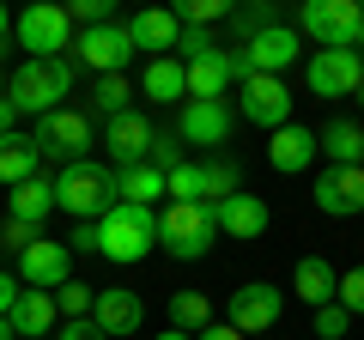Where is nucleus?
I'll use <instances>...</instances> for the list:
<instances>
[{
  "instance_id": "72a5a7b5",
  "label": "nucleus",
  "mask_w": 364,
  "mask_h": 340,
  "mask_svg": "<svg viewBox=\"0 0 364 340\" xmlns=\"http://www.w3.org/2000/svg\"><path fill=\"white\" fill-rule=\"evenodd\" d=\"M146 164H158V170L170 176V170L182 164V134H176V128H158V134H152V158H146Z\"/></svg>"
},
{
  "instance_id": "473e14b6",
  "label": "nucleus",
  "mask_w": 364,
  "mask_h": 340,
  "mask_svg": "<svg viewBox=\"0 0 364 340\" xmlns=\"http://www.w3.org/2000/svg\"><path fill=\"white\" fill-rule=\"evenodd\" d=\"M176 18H182V25H200V31H207L213 18H231V0H182Z\"/></svg>"
},
{
  "instance_id": "1a4fd4ad",
  "label": "nucleus",
  "mask_w": 364,
  "mask_h": 340,
  "mask_svg": "<svg viewBox=\"0 0 364 340\" xmlns=\"http://www.w3.org/2000/svg\"><path fill=\"white\" fill-rule=\"evenodd\" d=\"M237 55H243L249 73H273V79H286V67L304 55V37H298V25L273 18V25H267V31H255V37H249Z\"/></svg>"
},
{
  "instance_id": "dca6fc26",
  "label": "nucleus",
  "mask_w": 364,
  "mask_h": 340,
  "mask_svg": "<svg viewBox=\"0 0 364 340\" xmlns=\"http://www.w3.org/2000/svg\"><path fill=\"white\" fill-rule=\"evenodd\" d=\"M152 122L140 116V110H128V116H116L104 128V146H109V158H116V170H134V164H146L152 158Z\"/></svg>"
},
{
  "instance_id": "f257e3e1",
  "label": "nucleus",
  "mask_w": 364,
  "mask_h": 340,
  "mask_svg": "<svg viewBox=\"0 0 364 340\" xmlns=\"http://www.w3.org/2000/svg\"><path fill=\"white\" fill-rule=\"evenodd\" d=\"M116 207V170L97 158H79L55 176V213H73V225H97Z\"/></svg>"
},
{
  "instance_id": "b1692460",
  "label": "nucleus",
  "mask_w": 364,
  "mask_h": 340,
  "mask_svg": "<svg viewBox=\"0 0 364 340\" xmlns=\"http://www.w3.org/2000/svg\"><path fill=\"white\" fill-rule=\"evenodd\" d=\"M140 92L152 97V104H182V97H188V67H182L176 55H158V61H146Z\"/></svg>"
},
{
  "instance_id": "a878e982",
  "label": "nucleus",
  "mask_w": 364,
  "mask_h": 340,
  "mask_svg": "<svg viewBox=\"0 0 364 340\" xmlns=\"http://www.w3.org/2000/svg\"><path fill=\"white\" fill-rule=\"evenodd\" d=\"M37 164H43V152H37L31 134H6V140H0V183L6 188H18L25 176H37Z\"/></svg>"
},
{
  "instance_id": "de8ad7c7",
  "label": "nucleus",
  "mask_w": 364,
  "mask_h": 340,
  "mask_svg": "<svg viewBox=\"0 0 364 340\" xmlns=\"http://www.w3.org/2000/svg\"><path fill=\"white\" fill-rule=\"evenodd\" d=\"M0 340H13V322H6V316H0Z\"/></svg>"
},
{
  "instance_id": "a211bd4d",
  "label": "nucleus",
  "mask_w": 364,
  "mask_h": 340,
  "mask_svg": "<svg viewBox=\"0 0 364 340\" xmlns=\"http://www.w3.org/2000/svg\"><path fill=\"white\" fill-rule=\"evenodd\" d=\"M176 134H182L188 146H225V140H231V110H225V97H219V104H200V97H188V104H182Z\"/></svg>"
},
{
  "instance_id": "412c9836",
  "label": "nucleus",
  "mask_w": 364,
  "mask_h": 340,
  "mask_svg": "<svg viewBox=\"0 0 364 340\" xmlns=\"http://www.w3.org/2000/svg\"><path fill=\"white\" fill-rule=\"evenodd\" d=\"M128 37H134V49H152V61H158V55L176 49L182 18L170 13V6H146V13H134V18H128Z\"/></svg>"
},
{
  "instance_id": "a19ab883",
  "label": "nucleus",
  "mask_w": 364,
  "mask_h": 340,
  "mask_svg": "<svg viewBox=\"0 0 364 340\" xmlns=\"http://www.w3.org/2000/svg\"><path fill=\"white\" fill-rule=\"evenodd\" d=\"M61 340H109V334H104V328H97V322L85 316V322H61Z\"/></svg>"
},
{
  "instance_id": "f03ea898",
  "label": "nucleus",
  "mask_w": 364,
  "mask_h": 340,
  "mask_svg": "<svg viewBox=\"0 0 364 340\" xmlns=\"http://www.w3.org/2000/svg\"><path fill=\"white\" fill-rule=\"evenodd\" d=\"M73 73L79 67L67 61H18L13 73H6V104L18 110V116H49V110H61V97L73 92Z\"/></svg>"
},
{
  "instance_id": "393cba45",
  "label": "nucleus",
  "mask_w": 364,
  "mask_h": 340,
  "mask_svg": "<svg viewBox=\"0 0 364 340\" xmlns=\"http://www.w3.org/2000/svg\"><path fill=\"white\" fill-rule=\"evenodd\" d=\"M316 146L328 152V164H364V122H346V116L322 122L316 128Z\"/></svg>"
},
{
  "instance_id": "ddd939ff",
  "label": "nucleus",
  "mask_w": 364,
  "mask_h": 340,
  "mask_svg": "<svg viewBox=\"0 0 364 340\" xmlns=\"http://www.w3.org/2000/svg\"><path fill=\"white\" fill-rule=\"evenodd\" d=\"M243 122H255V128H286L291 122V92H286V79H273V73H249L243 85Z\"/></svg>"
},
{
  "instance_id": "79ce46f5",
  "label": "nucleus",
  "mask_w": 364,
  "mask_h": 340,
  "mask_svg": "<svg viewBox=\"0 0 364 340\" xmlns=\"http://www.w3.org/2000/svg\"><path fill=\"white\" fill-rule=\"evenodd\" d=\"M18 292H25V286H18V274H0V316L18 304Z\"/></svg>"
},
{
  "instance_id": "37998d69",
  "label": "nucleus",
  "mask_w": 364,
  "mask_h": 340,
  "mask_svg": "<svg viewBox=\"0 0 364 340\" xmlns=\"http://www.w3.org/2000/svg\"><path fill=\"white\" fill-rule=\"evenodd\" d=\"M195 340H243V334H237V328H231V322H213V328H207V334H195Z\"/></svg>"
},
{
  "instance_id": "f704fd0d",
  "label": "nucleus",
  "mask_w": 364,
  "mask_h": 340,
  "mask_svg": "<svg viewBox=\"0 0 364 340\" xmlns=\"http://www.w3.org/2000/svg\"><path fill=\"white\" fill-rule=\"evenodd\" d=\"M176 61H200V55H213V49H225L219 37H213V31H200V25H182V37H176Z\"/></svg>"
},
{
  "instance_id": "58836bf2",
  "label": "nucleus",
  "mask_w": 364,
  "mask_h": 340,
  "mask_svg": "<svg viewBox=\"0 0 364 340\" xmlns=\"http://www.w3.org/2000/svg\"><path fill=\"white\" fill-rule=\"evenodd\" d=\"M67 18H73V25H109V0H73V6H67Z\"/></svg>"
},
{
  "instance_id": "a18cd8bd",
  "label": "nucleus",
  "mask_w": 364,
  "mask_h": 340,
  "mask_svg": "<svg viewBox=\"0 0 364 340\" xmlns=\"http://www.w3.org/2000/svg\"><path fill=\"white\" fill-rule=\"evenodd\" d=\"M6 37H13V13L0 6V49H6Z\"/></svg>"
},
{
  "instance_id": "2f4dec72",
  "label": "nucleus",
  "mask_w": 364,
  "mask_h": 340,
  "mask_svg": "<svg viewBox=\"0 0 364 340\" xmlns=\"http://www.w3.org/2000/svg\"><path fill=\"white\" fill-rule=\"evenodd\" d=\"M164 195L170 201H207V170H200V164H176L164 176Z\"/></svg>"
},
{
  "instance_id": "4468645a",
  "label": "nucleus",
  "mask_w": 364,
  "mask_h": 340,
  "mask_svg": "<svg viewBox=\"0 0 364 340\" xmlns=\"http://www.w3.org/2000/svg\"><path fill=\"white\" fill-rule=\"evenodd\" d=\"M316 207L328 213V219H352V213H364V164H328L322 176H316Z\"/></svg>"
},
{
  "instance_id": "39448f33",
  "label": "nucleus",
  "mask_w": 364,
  "mask_h": 340,
  "mask_svg": "<svg viewBox=\"0 0 364 340\" xmlns=\"http://www.w3.org/2000/svg\"><path fill=\"white\" fill-rule=\"evenodd\" d=\"M13 37H18V49H25V61H61V55L73 49V18H67V6L37 0V6H25V13L13 18Z\"/></svg>"
},
{
  "instance_id": "f8f14e48",
  "label": "nucleus",
  "mask_w": 364,
  "mask_h": 340,
  "mask_svg": "<svg viewBox=\"0 0 364 340\" xmlns=\"http://www.w3.org/2000/svg\"><path fill=\"white\" fill-rule=\"evenodd\" d=\"M316 97H358L364 85V67H358V49H316L310 67H304Z\"/></svg>"
},
{
  "instance_id": "7ed1b4c3",
  "label": "nucleus",
  "mask_w": 364,
  "mask_h": 340,
  "mask_svg": "<svg viewBox=\"0 0 364 340\" xmlns=\"http://www.w3.org/2000/svg\"><path fill=\"white\" fill-rule=\"evenodd\" d=\"M152 249H158V207H128V201H116V207L97 219V255L134 267V262H146Z\"/></svg>"
},
{
  "instance_id": "8fccbe9b",
  "label": "nucleus",
  "mask_w": 364,
  "mask_h": 340,
  "mask_svg": "<svg viewBox=\"0 0 364 340\" xmlns=\"http://www.w3.org/2000/svg\"><path fill=\"white\" fill-rule=\"evenodd\" d=\"M358 67H364V43H358Z\"/></svg>"
},
{
  "instance_id": "c03bdc74",
  "label": "nucleus",
  "mask_w": 364,
  "mask_h": 340,
  "mask_svg": "<svg viewBox=\"0 0 364 340\" xmlns=\"http://www.w3.org/2000/svg\"><path fill=\"white\" fill-rule=\"evenodd\" d=\"M13 122H18V110L6 104V97H0V140H6V134H13Z\"/></svg>"
},
{
  "instance_id": "20e7f679",
  "label": "nucleus",
  "mask_w": 364,
  "mask_h": 340,
  "mask_svg": "<svg viewBox=\"0 0 364 340\" xmlns=\"http://www.w3.org/2000/svg\"><path fill=\"white\" fill-rule=\"evenodd\" d=\"M219 237V219H213L207 201H170L158 213V249H170L176 262H200Z\"/></svg>"
},
{
  "instance_id": "0eeeda50",
  "label": "nucleus",
  "mask_w": 364,
  "mask_h": 340,
  "mask_svg": "<svg viewBox=\"0 0 364 340\" xmlns=\"http://www.w3.org/2000/svg\"><path fill=\"white\" fill-rule=\"evenodd\" d=\"M67 61L73 67H85V73H97V79H109V73H128V61H134V37H128V25H91V31H79L73 37V49H67Z\"/></svg>"
},
{
  "instance_id": "c9c22d12",
  "label": "nucleus",
  "mask_w": 364,
  "mask_h": 340,
  "mask_svg": "<svg viewBox=\"0 0 364 340\" xmlns=\"http://www.w3.org/2000/svg\"><path fill=\"white\" fill-rule=\"evenodd\" d=\"M334 304L346 316H364V267H346L340 274V292H334Z\"/></svg>"
},
{
  "instance_id": "49530a36",
  "label": "nucleus",
  "mask_w": 364,
  "mask_h": 340,
  "mask_svg": "<svg viewBox=\"0 0 364 340\" xmlns=\"http://www.w3.org/2000/svg\"><path fill=\"white\" fill-rule=\"evenodd\" d=\"M158 340H195V334H182V328H164V334H158Z\"/></svg>"
},
{
  "instance_id": "4be33fe9",
  "label": "nucleus",
  "mask_w": 364,
  "mask_h": 340,
  "mask_svg": "<svg viewBox=\"0 0 364 340\" xmlns=\"http://www.w3.org/2000/svg\"><path fill=\"white\" fill-rule=\"evenodd\" d=\"M291 292H298L310 310H322V304H334V292H340V267H328V255H304V262L291 267Z\"/></svg>"
},
{
  "instance_id": "e433bc0d",
  "label": "nucleus",
  "mask_w": 364,
  "mask_h": 340,
  "mask_svg": "<svg viewBox=\"0 0 364 340\" xmlns=\"http://www.w3.org/2000/svg\"><path fill=\"white\" fill-rule=\"evenodd\" d=\"M37 225H25V219H13V213H6V219H0V249H13V255H25L31 243H37Z\"/></svg>"
},
{
  "instance_id": "7c9ffc66",
  "label": "nucleus",
  "mask_w": 364,
  "mask_h": 340,
  "mask_svg": "<svg viewBox=\"0 0 364 340\" xmlns=\"http://www.w3.org/2000/svg\"><path fill=\"white\" fill-rule=\"evenodd\" d=\"M91 304H97V286H85V280H67V286L55 292V310H61V322H85Z\"/></svg>"
},
{
  "instance_id": "4c0bfd02",
  "label": "nucleus",
  "mask_w": 364,
  "mask_h": 340,
  "mask_svg": "<svg viewBox=\"0 0 364 340\" xmlns=\"http://www.w3.org/2000/svg\"><path fill=\"white\" fill-rule=\"evenodd\" d=\"M346 328H352V316L340 310V304H322V310H316V334H322V340H340Z\"/></svg>"
},
{
  "instance_id": "f3484780",
  "label": "nucleus",
  "mask_w": 364,
  "mask_h": 340,
  "mask_svg": "<svg viewBox=\"0 0 364 340\" xmlns=\"http://www.w3.org/2000/svg\"><path fill=\"white\" fill-rule=\"evenodd\" d=\"M316 128H304V122H286V128H273L267 134V164L273 170H286V176H298V170L316 164Z\"/></svg>"
},
{
  "instance_id": "ea45409f",
  "label": "nucleus",
  "mask_w": 364,
  "mask_h": 340,
  "mask_svg": "<svg viewBox=\"0 0 364 340\" xmlns=\"http://www.w3.org/2000/svg\"><path fill=\"white\" fill-rule=\"evenodd\" d=\"M67 249H73V255H97V225H73Z\"/></svg>"
},
{
  "instance_id": "6ab92c4d",
  "label": "nucleus",
  "mask_w": 364,
  "mask_h": 340,
  "mask_svg": "<svg viewBox=\"0 0 364 340\" xmlns=\"http://www.w3.org/2000/svg\"><path fill=\"white\" fill-rule=\"evenodd\" d=\"M213 219H219V231L231 237V243H255L261 231H267V201L261 195H231L213 207Z\"/></svg>"
},
{
  "instance_id": "cd10ccee",
  "label": "nucleus",
  "mask_w": 364,
  "mask_h": 340,
  "mask_svg": "<svg viewBox=\"0 0 364 340\" xmlns=\"http://www.w3.org/2000/svg\"><path fill=\"white\" fill-rule=\"evenodd\" d=\"M128 97H134V85H128V73H109V79H97L91 85V116H104V122H116V116H128Z\"/></svg>"
},
{
  "instance_id": "423d86ee",
  "label": "nucleus",
  "mask_w": 364,
  "mask_h": 340,
  "mask_svg": "<svg viewBox=\"0 0 364 340\" xmlns=\"http://www.w3.org/2000/svg\"><path fill=\"white\" fill-rule=\"evenodd\" d=\"M37 152L49 158V164H79V158L91 152V140H97V128H91V110H49V116H37Z\"/></svg>"
},
{
  "instance_id": "bb28decb",
  "label": "nucleus",
  "mask_w": 364,
  "mask_h": 340,
  "mask_svg": "<svg viewBox=\"0 0 364 340\" xmlns=\"http://www.w3.org/2000/svg\"><path fill=\"white\" fill-rule=\"evenodd\" d=\"M158 195H164V170H158V164L116 170V201H128V207H152Z\"/></svg>"
},
{
  "instance_id": "c85d7f7f",
  "label": "nucleus",
  "mask_w": 364,
  "mask_h": 340,
  "mask_svg": "<svg viewBox=\"0 0 364 340\" xmlns=\"http://www.w3.org/2000/svg\"><path fill=\"white\" fill-rule=\"evenodd\" d=\"M170 328H182V334H207V328H213L207 292H176V298H170Z\"/></svg>"
},
{
  "instance_id": "aec40b11",
  "label": "nucleus",
  "mask_w": 364,
  "mask_h": 340,
  "mask_svg": "<svg viewBox=\"0 0 364 340\" xmlns=\"http://www.w3.org/2000/svg\"><path fill=\"white\" fill-rule=\"evenodd\" d=\"M6 322H13V340H49V328L61 322V310H55V292H18V304L6 310Z\"/></svg>"
},
{
  "instance_id": "9d476101",
  "label": "nucleus",
  "mask_w": 364,
  "mask_h": 340,
  "mask_svg": "<svg viewBox=\"0 0 364 340\" xmlns=\"http://www.w3.org/2000/svg\"><path fill=\"white\" fill-rule=\"evenodd\" d=\"M18 286H31V292H61L67 280H73V249L67 243H55V237H37V243L18 255Z\"/></svg>"
},
{
  "instance_id": "6e6552de",
  "label": "nucleus",
  "mask_w": 364,
  "mask_h": 340,
  "mask_svg": "<svg viewBox=\"0 0 364 340\" xmlns=\"http://www.w3.org/2000/svg\"><path fill=\"white\" fill-rule=\"evenodd\" d=\"M298 37L316 49H358V0H304Z\"/></svg>"
},
{
  "instance_id": "3c124183",
  "label": "nucleus",
  "mask_w": 364,
  "mask_h": 340,
  "mask_svg": "<svg viewBox=\"0 0 364 340\" xmlns=\"http://www.w3.org/2000/svg\"><path fill=\"white\" fill-rule=\"evenodd\" d=\"M358 104H364V85H358Z\"/></svg>"
},
{
  "instance_id": "9b49d317",
  "label": "nucleus",
  "mask_w": 364,
  "mask_h": 340,
  "mask_svg": "<svg viewBox=\"0 0 364 340\" xmlns=\"http://www.w3.org/2000/svg\"><path fill=\"white\" fill-rule=\"evenodd\" d=\"M279 310H286V298H279V286H267V280H249L243 292H231V316L225 322L237 328V334H273L279 328Z\"/></svg>"
},
{
  "instance_id": "5701e85b",
  "label": "nucleus",
  "mask_w": 364,
  "mask_h": 340,
  "mask_svg": "<svg viewBox=\"0 0 364 340\" xmlns=\"http://www.w3.org/2000/svg\"><path fill=\"white\" fill-rule=\"evenodd\" d=\"M6 213L43 231V219L55 213V176H43V170H37V176H25V183H18L13 195H6Z\"/></svg>"
},
{
  "instance_id": "09e8293b",
  "label": "nucleus",
  "mask_w": 364,
  "mask_h": 340,
  "mask_svg": "<svg viewBox=\"0 0 364 340\" xmlns=\"http://www.w3.org/2000/svg\"><path fill=\"white\" fill-rule=\"evenodd\" d=\"M358 43H364V0H358Z\"/></svg>"
},
{
  "instance_id": "2eb2a0df",
  "label": "nucleus",
  "mask_w": 364,
  "mask_h": 340,
  "mask_svg": "<svg viewBox=\"0 0 364 340\" xmlns=\"http://www.w3.org/2000/svg\"><path fill=\"white\" fill-rule=\"evenodd\" d=\"M91 322L104 328L109 340H128L134 328L146 322V304H140V292H128V286H97V304H91Z\"/></svg>"
},
{
  "instance_id": "c756f323",
  "label": "nucleus",
  "mask_w": 364,
  "mask_h": 340,
  "mask_svg": "<svg viewBox=\"0 0 364 340\" xmlns=\"http://www.w3.org/2000/svg\"><path fill=\"white\" fill-rule=\"evenodd\" d=\"M200 170H207V207L243 195V164H237V158H207Z\"/></svg>"
}]
</instances>
